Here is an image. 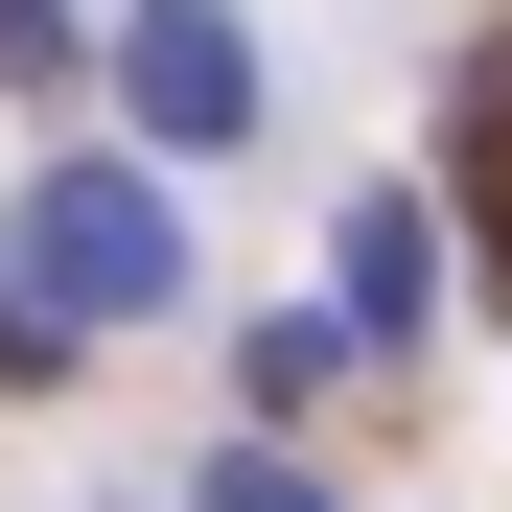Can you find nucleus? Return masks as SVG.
<instances>
[{
    "instance_id": "2",
    "label": "nucleus",
    "mask_w": 512,
    "mask_h": 512,
    "mask_svg": "<svg viewBox=\"0 0 512 512\" xmlns=\"http://www.w3.org/2000/svg\"><path fill=\"white\" fill-rule=\"evenodd\" d=\"M140 117L163 140H233L256 94H233V24H210V0H163V24H140Z\"/></svg>"
},
{
    "instance_id": "1",
    "label": "nucleus",
    "mask_w": 512,
    "mask_h": 512,
    "mask_svg": "<svg viewBox=\"0 0 512 512\" xmlns=\"http://www.w3.org/2000/svg\"><path fill=\"white\" fill-rule=\"evenodd\" d=\"M24 256H47V280L94 303V326H117V303H163V210H140V187H94V163L47 187V233H24Z\"/></svg>"
},
{
    "instance_id": "4",
    "label": "nucleus",
    "mask_w": 512,
    "mask_h": 512,
    "mask_svg": "<svg viewBox=\"0 0 512 512\" xmlns=\"http://www.w3.org/2000/svg\"><path fill=\"white\" fill-rule=\"evenodd\" d=\"M210 512H303V489H280V466H233V489H210Z\"/></svg>"
},
{
    "instance_id": "3",
    "label": "nucleus",
    "mask_w": 512,
    "mask_h": 512,
    "mask_svg": "<svg viewBox=\"0 0 512 512\" xmlns=\"http://www.w3.org/2000/svg\"><path fill=\"white\" fill-rule=\"evenodd\" d=\"M466 233H489V256H512V47H489V70H466Z\"/></svg>"
}]
</instances>
